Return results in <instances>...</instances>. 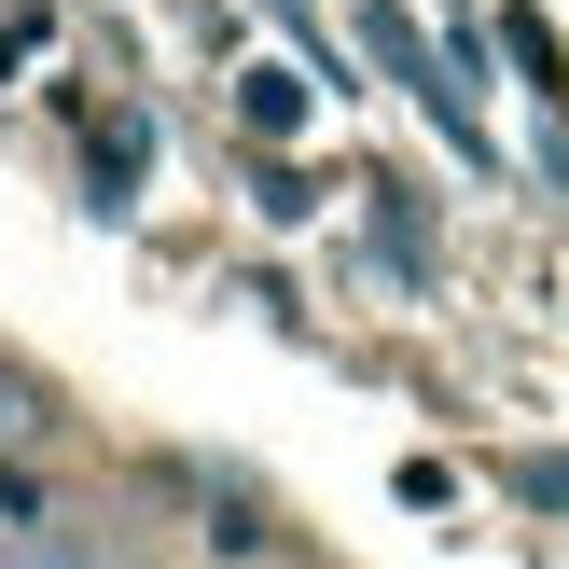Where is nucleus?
<instances>
[{
    "mask_svg": "<svg viewBox=\"0 0 569 569\" xmlns=\"http://www.w3.org/2000/svg\"><path fill=\"white\" fill-rule=\"evenodd\" d=\"M42 431H56V389L0 361V459H28V445H42Z\"/></svg>",
    "mask_w": 569,
    "mask_h": 569,
    "instance_id": "f257e3e1",
    "label": "nucleus"
},
{
    "mask_svg": "<svg viewBox=\"0 0 569 569\" xmlns=\"http://www.w3.org/2000/svg\"><path fill=\"white\" fill-rule=\"evenodd\" d=\"M0 569H111V556L83 542L70 515H42V528H14V556H0Z\"/></svg>",
    "mask_w": 569,
    "mask_h": 569,
    "instance_id": "f03ea898",
    "label": "nucleus"
},
{
    "mask_svg": "<svg viewBox=\"0 0 569 569\" xmlns=\"http://www.w3.org/2000/svg\"><path fill=\"white\" fill-rule=\"evenodd\" d=\"M278 528H264V500H209V556H264Z\"/></svg>",
    "mask_w": 569,
    "mask_h": 569,
    "instance_id": "7ed1b4c3",
    "label": "nucleus"
}]
</instances>
